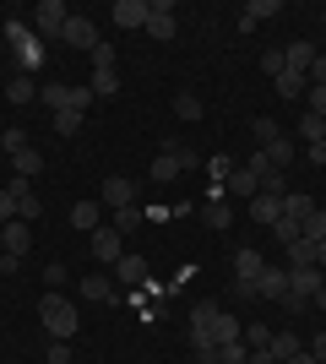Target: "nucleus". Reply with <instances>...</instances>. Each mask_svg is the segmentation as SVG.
<instances>
[{"instance_id": "54", "label": "nucleus", "mask_w": 326, "mask_h": 364, "mask_svg": "<svg viewBox=\"0 0 326 364\" xmlns=\"http://www.w3.org/2000/svg\"><path fill=\"white\" fill-rule=\"evenodd\" d=\"M288 364H315V353H310V348H299V353H294Z\"/></svg>"}, {"instance_id": "21", "label": "nucleus", "mask_w": 326, "mask_h": 364, "mask_svg": "<svg viewBox=\"0 0 326 364\" xmlns=\"http://www.w3.org/2000/svg\"><path fill=\"white\" fill-rule=\"evenodd\" d=\"M310 213H321L315 196H305V191H288V196H283V218H299V223H305Z\"/></svg>"}, {"instance_id": "8", "label": "nucleus", "mask_w": 326, "mask_h": 364, "mask_svg": "<svg viewBox=\"0 0 326 364\" xmlns=\"http://www.w3.org/2000/svg\"><path fill=\"white\" fill-rule=\"evenodd\" d=\"M147 33H153L158 44H169L174 33H180V16H174L169 0H153V11H147Z\"/></svg>"}, {"instance_id": "3", "label": "nucleus", "mask_w": 326, "mask_h": 364, "mask_svg": "<svg viewBox=\"0 0 326 364\" xmlns=\"http://www.w3.org/2000/svg\"><path fill=\"white\" fill-rule=\"evenodd\" d=\"M321 294V267H288V299H283V310H305V304Z\"/></svg>"}, {"instance_id": "50", "label": "nucleus", "mask_w": 326, "mask_h": 364, "mask_svg": "<svg viewBox=\"0 0 326 364\" xmlns=\"http://www.w3.org/2000/svg\"><path fill=\"white\" fill-rule=\"evenodd\" d=\"M16 267H22V256H6V250H0V277H11Z\"/></svg>"}, {"instance_id": "38", "label": "nucleus", "mask_w": 326, "mask_h": 364, "mask_svg": "<svg viewBox=\"0 0 326 364\" xmlns=\"http://www.w3.org/2000/svg\"><path fill=\"white\" fill-rule=\"evenodd\" d=\"M174 114H180V120H202V98H196V92H180V98H174Z\"/></svg>"}, {"instance_id": "2", "label": "nucleus", "mask_w": 326, "mask_h": 364, "mask_svg": "<svg viewBox=\"0 0 326 364\" xmlns=\"http://www.w3.org/2000/svg\"><path fill=\"white\" fill-rule=\"evenodd\" d=\"M190 168H202L196 147H180V141H163V152L153 158V180H158V185H169V180H180V174H190Z\"/></svg>"}, {"instance_id": "44", "label": "nucleus", "mask_w": 326, "mask_h": 364, "mask_svg": "<svg viewBox=\"0 0 326 364\" xmlns=\"http://www.w3.org/2000/svg\"><path fill=\"white\" fill-rule=\"evenodd\" d=\"M305 240H315V245L326 240V207H321V213H310V218H305Z\"/></svg>"}, {"instance_id": "25", "label": "nucleus", "mask_w": 326, "mask_h": 364, "mask_svg": "<svg viewBox=\"0 0 326 364\" xmlns=\"http://www.w3.org/2000/svg\"><path fill=\"white\" fill-rule=\"evenodd\" d=\"M38 98L49 104V114H60V109H77V104H71V87H65V82H44V87H38Z\"/></svg>"}, {"instance_id": "22", "label": "nucleus", "mask_w": 326, "mask_h": 364, "mask_svg": "<svg viewBox=\"0 0 326 364\" xmlns=\"http://www.w3.org/2000/svg\"><path fill=\"white\" fill-rule=\"evenodd\" d=\"M77 294H82L87 304H109V299H114V283H109V277H82Z\"/></svg>"}, {"instance_id": "20", "label": "nucleus", "mask_w": 326, "mask_h": 364, "mask_svg": "<svg viewBox=\"0 0 326 364\" xmlns=\"http://www.w3.org/2000/svg\"><path fill=\"white\" fill-rule=\"evenodd\" d=\"M11 164H16V180H38V174H44V152L22 147V152H11Z\"/></svg>"}, {"instance_id": "29", "label": "nucleus", "mask_w": 326, "mask_h": 364, "mask_svg": "<svg viewBox=\"0 0 326 364\" xmlns=\"http://www.w3.org/2000/svg\"><path fill=\"white\" fill-rule=\"evenodd\" d=\"M266 353H272V359H278V364H288V359H294V353H299V337H294V332H272V343H266Z\"/></svg>"}, {"instance_id": "42", "label": "nucleus", "mask_w": 326, "mask_h": 364, "mask_svg": "<svg viewBox=\"0 0 326 364\" xmlns=\"http://www.w3.org/2000/svg\"><path fill=\"white\" fill-rule=\"evenodd\" d=\"M245 359H250L245 343H217V364H245Z\"/></svg>"}, {"instance_id": "12", "label": "nucleus", "mask_w": 326, "mask_h": 364, "mask_svg": "<svg viewBox=\"0 0 326 364\" xmlns=\"http://www.w3.org/2000/svg\"><path fill=\"white\" fill-rule=\"evenodd\" d=\"M120 240H125L120 228H93V261H98V267H114V261L125 256Z\"/></svg>"}, {"instance_id": "19", "label": "nucleus", "mask_w": 326, "mask_h": 364, "mask_svg": "<svg viewBox=\"0 0 326 364\" xmlns=\"http://www.w3.org/2000/svg\"><path fill=\"white\" fill-rule=\"evenodd\" d=\"M250 218L272 228V223L283 218V196H266V191H261V196H250Z\"/></svg>"}, {"instance_id": "15", "label": "nucleus", "mask_w": 326, "mask_h": 364, "mask_svg": "<svg viewBox=\"0 0 326 364\" xmlns=\"http://www.w3.org/2000/svg\"><path fill=\"white\" fill-rule=\"evenodd\" d=\"M283 11V0H250V6H245V11H239V28H261V22H272V16H278Z\"/></svg>"}, {"instance_id": "18", "label": "nucleus", "mask_w": 326, "mask_h": 364, "mask_svg": "<svg viewBox=\"0 0 326 364\" xmlns=\"http://www.w3.org/2000/svg\"><path fill=\"white\" fill-rule=\"evenodd\" d=\"M315 55H321V49L310 44V38H294V44L283 49V65H288V71H310V60Z\"/></svg>"}, {"instance_id": "52", "label": "nucleus", "mask_w": 326, "mask_h": 364, "mask_svg": "<svg viewBox=\"0 0 326 364\" xmlns=\"http://www.w3.org/2000/svg\"><path fill=\"white\" fill-rule=\"evenodd\" d=\"M310 353H315V364H326V332H321V337L310 343Z\"/></svg>"}, {"instance_id": "27", "label": "nucleus", "mask_w": 326, "mask_h": 364, "mask_svg": "<svg viewBox=\"0 0 326 364\" xmlns=\"http://www.w3.org/2000/svg\"><path fill=\"white\" fill-rule=\"evenodd\" d=\"M299 141H305V147H315V141H326V120H321V114H310V109L299 114Z\"/></svg>"}, {"instance_id": "40", "label": "nucleus", "mask_w": 326, "mask_h": 364, "mask_svg": "<svg viewBox=\"0 0 326 364\" xmlns=\"http://www.w3.org/2000/svg\"><path fill=\"white\" fill-rule=\"evenodd\" d=\"M55 131H60V136H77L82 131V109H60V114H55Z\"/></svg>"}, {"instance_id": "43", "label": "nucleus", "mask_w": 326, "mask_h": 364, "mask_svg": "<svg viewBox=\"0 0 326 364\" xmlns=\"http://www.w3.org/2000/svg\"><path fill=\"white\" fill-rule=\"evenodd\" d=\"M44 364H71V343H60V337H49V348H44Z\"/></svg>"}, {"instance_id": "30", "label": "nucleus", "mask_w": 326, "mask_h": 364, "mask_svg": "<svg viewBox=\"0 0 326 364\" xmlns=\"http://www.w3.org/2000/svg\"><path fill=\"white\" fill-rule=\"evenodd\" d=\"M33 98H38L33 76H11V82H6V104H33Z\"/></svg>"}, {"instance_id": "49", "label": "nucleus", "mask_w": 326, "mask_h": 364, "mask_svg": "<svg viewBox=\"0 0 326 364\" xmlns=\"http://www.w3.org/2000/svg\"><path fill=\"white\" fill-rule=\"evenodd\" d=\"M305 104H310V114L326 120V87H310V92H305Z\"/></svg>"}, {"instance_id": "46", "label": "nucleus", "mask_w": 326, "mask_h": 364, "mask_svg": "<svg viewBox=\"0 0 326 364\" xmlns=\"http://www.w3.org/2000/svg\"><path fill=\"white\" fill-rule=\"evenodd\" d=\"M234 168H239V164H234L229 152H217V158H212V185H223V180L234 174Z\"/></svg>"}, {"instance_id": "10", "label": "nucleus", "mask_w": 326, "mask_h": 364, "mask_svg": "<svg viewBox=\"0 0 326 364\" xmlns=\"http://www.w3.org/2000/svg\"><path fill=\"white\" fill-rule=\"evenodd\" d=\"M28 245H33V223H22V218L0 223V250L6 256H28Z\"/></svg>"}, {"instance_id": "14", "label": "nucleus", "mask_w": 326, "mask_h": 364, "mask_svg": "<svg viewBox=\"0 0 326 364\" xmlns=\"http://www.w3.org/2000/svg\"><path fill=\"white\" fill-rule=\"evenodd\" d=\"M147 11H153V0H114V22L120 28H147Z\"/></svg>"}, {"instance_id": "16", "label": "nucleus", "mask_w": 326, "mask_h": 364, "mask_svg": "<svg viewBox=\"0 0 326 364\" xmlns=\"http://www.w3.org/2000/svg\"><path fill=\"white\" fill-rule=\"evenodd\" d=\"M305 92H310V76L283 65V76H278V98H288V104H305Z\"/></svg>"}, {"instance_id": "56", "label": "nucleus", "mask_w": 326, "mask_h": 364, "mask_svg": "<svg viewBox=\"0 0 326 364\" xmlns=\"http://www.w3.org/2000/svg\"><path fill=\"white\" fill-rule=\"evenodd\" d=\"M321 289H326V272H321Z\"/></svg>"}, {"instance_id": "9", "label": "nucleus", "mask_w": 326, "mask_h": 364, "mask_svg": "<svg viewBox=\"0 0 326 364\" xmlns=\"http://www.w3.org/2000/svg\"><path fill=\"white\" fill-rule=\"evenodd\" d=\"M212 316H217V304H212V299L190 310V343H196V353L212 348Z\"/></svg>"}, {"instance_id": "47", "label": "nucleus", "mask_w": 326, "mask_h": 364, "mask_svg": "<svg viewBox=\"0 0 326 364\" xmlns=\"http://www.w3.org/2000/svg\"><path fill=\"white\" fill-rule=\"evenodd\" d=\"M256 65H261V71L272 76V82H278V76H283V49H266V55H261Z\"/></svg>"}, {"instance_id": "24", "label": "nucleus", "mask_w": 326, "mask_h": 364, "mask_svg": "<svg viewBox=\"0 0 326 364\" xmlns=\"http://www.w3.org/2000/svg\"><path fill=\"white\" fill-rule=\"evenodd\" d=\"M239 332H245V326H239L229 310H217V316H212V348H217V343H239Z\"/></svg>"}, {"instance_id": "36", "label": "nucleus", "mask_w": 326, "mask_h": 364, "mask_svg": "<svg viewBox=\"0 0 326 364\" xmlns=\"http://www.w3.org/2000/svg\"><path fill=\"white\" fill-rule=\"evenodd\" d=\"M288 267H315V240H294L288 245Z\"/></svg>"}, {"instance_id": "1", "label": "nucleus", "mask_w": 326, "mask_h": 364, "mask_svg": "<svg viewBox=\"0 0 326 364\" xmlns=\"http://www.w3.org/2000/svg\"><path fill=\"white\" fill-rule=\"evenodd\" d=\"M38 321H44V332L60 337V343H71V337H77V304L65 299V294H55V289L38 299Z\"/></svg>"}, {"instance_id": "57", "label": "nucleus", "mask_w": 326, "mask_h": 364, "mask_svg": "<svg viewBox=\"0 0 326 364\" xmlns=\"http://www.w3.org/2000/svg\"><path fill=\"white\" fill-rule=\"evenodd\" d=\"M321 22H326V11H321Z\"/></svg>"}, {"instance_id": "26", "label": "nucleus", "mask_w": 326, "mask_h": 364, "mask_svg": "<svg viewBox=\"0 0 326 364\" xmlns=\"http://www.w3.org/2000/svg\"><path fill=\"white\" fill-rule=\"evenodd\" d=\"M141 223H147V207H141V201H131V207H120V213H114V223H109V228H120V234H136Z\"/></svg>"}, {"instance_id": "51", "label": "nucleus", "mask_w": 326, "mask_h": 364, "mask_svg": "<svg viewBox=\"0 0 326 364\" xmlns=\"http://www.w3.org/2000/svg\"><path fill=\"white\" fill-rule=\"evenodd\" d=\"M245 364H278V359H272L266 348H250V359H245Z\"/></svg>"}, {"instance_id": "37", "label": "nucleus", "mask_w": 326, "mask_h": 364, "mask_svg": "<svg viewBox=\"0 0 326 364\" xmlns=\"http://www.w3.org/2000/svg\"><path fill=\"white\" fill-rule=\"evenodd\" d=\"M272 234H278L283 245H294V240H305V223H299V218H278V223H272Z\"/></svg>"}, {"instance_id": "48", "label": "nucleus", "mask_w": 326, "mask_h": 364, "mask_svg": "<svg viewBox=\"0 0 326 364\" xmlns=\"http://www.w3.org/2000/svg\"><path fill=\"white\" fill-rule=\"evenodd\" d=\"M65 277H71V272H65L60 261H49V267H44V283H49V289H55V294H60V283H65Z\"/></svg>"}, {"instance_id": "6", "label": "nucleus", "mask_w": 326, "mask_h": 364, "mask_svg": "<svg viewBox=\"0 0 326 364\" xmlns=\"http://www.w3.org/2000/svg\"><path fill=\"white\" fill-rule=\"evenodd\" d=\"M65 6L60 0H38V6H33V33H38V38H60L65 33Z\"/></svg>"}, {"instance_id": "11", "label": "nucleus", "mask_w": 326, "mask_h": 364, "mask_svg": "<svg viewBox=\"0 0 326 364\" xmlns=\"http://www.w3.org/2000/svg\"><path fill=\"white\" fill-rule=\"evenodd\" d=\"M256 299H272V304L288 299V267H266V272L256 277Z\"/></svg>"}, {"instance_id": "39", "label": "nucleus", "mask_w": 326, "mask_h": 364, "mask_svg": "<svg viewBox=\"0 0 326 364\" xmlns=\"http://www.w3.org/2000/svg\"><path fill=\"white\" fill-rule=\"evenodd\" d=\"M16 201H22V185H6V191H0V223L16 218Z\"/></svg>"}, {"instance_id": "28", "label": "nucleus", "mask_w": 326, "mask_h": 364, "mask_svg": "<svg viewBox=\"0 0 326 364\" xmlns=\"http://www.w3.org/2000/svg\"><path fill=\"white\" fill-rule=\"evenodd\" d=\"M98 213H104V201H77V207H71V228H87V234H93Z\"/></svg>"}, {"instance_id": "4", "label": "nucleus", "mask_w": 326, "mask_h": 364, "mask_svg": "<svg viewBox=\"0 0 326 364\" xmlns=\"http://www.w3.org/2000/svg\"><path fill=\"white\" fill-rule=\"evenodd\" d=\"M6 44L16 49V65H22V76H33L38 65H44V44H38V38H33L22 22H6Z\"/></svg>"}, {"instance_id": "55", "label": "nucleus", "mask_w": 326, "mask_h": 364, "mask_svg": "<svg viewBox=\"0 0 326 364\" xmlns=\"http://www.w3.org/2000/svg\"><path fill=\"white\" fill-rule=\"evenodd\" d=\"M315 267H321V272H326V240L315 245Z\"/></svg>"}, {"instance_id": "45", "label": "nucleus", "mask_w": 326, "mask_h": 364, "mask_svg": "<svg viewBox=\"0 0 326 364\" xmlns=\"http://www.w3.org/2000/svg\"><path fill=\"white\" fill-rule=\"evenodd\" d=\"M0 147H6V152H22V147H28V131L6 125V131H0Z\"/></svg>"}, {"instance_id": "53", "label": "nucleus", "mask_w": 326, "mask_h": 364, "mask_svg": "<svg viewBox=\"0 0 326 364\" xmlns=\"http://www.w3.org/2000/svg\"><path fill=\"white\" fill-rule=\"evenodd\" d=\"M310 152V164H326V141H315V147H305Z\"/></svg>"}, {"instance_id": "35", "label": "nucleus", "mask_w": 326, "mask_h": 364, "mask_svg": "<svg viewBox=\"0 0 326 364\" xmlns=\"http://www.w3.org/2000/svg\"><path fill=\"white\" fill-rule=\"evenodd\" d=\"M250 136L261 141V147H272V141H283V131H278V120H266V114H261V120H250Z\"/></svg>"}, {"instance_id": "13", "label": "nucleus", "mask_w": 326, "mask_h": 364, "mask_svg": "<svg viewBox=\"0 0 326 364\" xmlns=\"http://www.w3.org/2000/svg\"><path fill=\"white\" fill-rule=\"evenodd\" d=\"M60 38H65L71 49H87V55L98 49V28L87 22V16H65V33H60Z\"/></svg>"}, {"instance_id": "33", "label": "nucleus", "mask_w": 326, "mask_h": 364, "mask_svg": "<svg viewBox=\"0 0 326 364\" xmlns=\"http://www.w3.org/2000/svg\"><path fill=\"white\" fill-rule=\"evenodd\" d=\"M202 218H207V228H217V234H223V228L234 223V213H229V201H202Z\"/></svg>"}, {"instance_id": "17", "label": "nucleus", "mask_w": 326, "mask_h": 364, "mask_svg": "<svg viewBox=\"0 0 326 364\" xmlns=\"http://www.w3.org/2000/svg\"><path fill=\"white\" fill-rule=\"evenodd\" d=\"M114 277H120L125 289H141V283H147V261H141V256H131V250H125V256L114 261Z\"/></svg>"}, {"instance_id": "5", "label": "nucleus", "mask_w": 326, "mask_h": 364, "mask_svg": "<svg viewBox=\"0 0 326 364\" xmlns=\"http://www.w3.org/2000/svg\"><path fill=\"white\" fill-rule=\"evenodd\" d=\"M266 272V261L256 250H234V294L239 299H256V277Z\"/></svg>"}, {"instance_id": "41", "label": "nucleus", "mask_w": 326, "mask_h": 364, "mask_svg": "<svg viewBox=\"0 0 326 364\" xmlns=\"http://www.w3.org/2000/svg\"><path fill=\"white\" fill-rule=\"evenodd\" d=\"M239 343H245V348H266V343H272V332H266L261 321H250L245 332H239Z\"/></svg>"}, {"instance_id": "23", "label": "nucleus", "mask_w": 326, "mask_h": 364, "mask_svg": "<svg viewBox=\"0 0 326 364\" xmlns=\"http://www.w3.org/2000/svg\"><path fill=\"white\" fill-rule=\"evenodd\" d=\"M223 185H229V196H261V180H256V174H250L245 164L234 168V174H229Z\"/></svg>"}, {"instance_id": "31", "label": "nucleus", "mask_w": 326, "mask_h": 364, "mask_svg": "<svg viewBox=\"0 0 326 364\" xmlns=\"http://www.w3.org/2000/svg\"><path fill=\"white\" fill-rule=\"evenodd\" d=\"M22 185V201H16V218H22V223H38V213H44V201L33 196V185L28 180H16Z\"/></svg>"}, {"instance_id": "7", "label": "nucleus", "mask_w": 326, "mask_h": 364, "mask_svg": "<svg viewBox=\"0 0 326 364\" xmlns=\"http://www.w3.org/2000/svg\"><path fill=\"white\" fill-rule=\"evenodd\" d=\"M98 201H104L109 213H120V207H131V201H136V180H120V174H109V180L98 185Z\"/></svg>"}, {"instance_id": "34", "label": "nucleus", "mask_w": 326, "mask_h": 364, "mask_svg": "<svg viewBox=\"0 0 326 364\" xmlns=\"http://www.w3.org/2000/svg\"><path fill=\"white\" fill-rule=\"evenodd\" d=\"M266 158H272V168H283V174H288V164H294V141L283 136V141H272V147H261Z\"/></svg>"}, {"instance_id": "32", "label": "nucleus", "mask_w": 326, "mask_h": 364, "mask_svg": "<svg viewBox=\"0 0 326 364\" xmlns=\"http://www.w3.org/2000/svg\"><path fill=\"white\" fill-rule=\"evenodd\" d=\"M87 87H93V98H114V92H120V71H114V65H109V71H93Z\"/></svg>"}]
</instances>
